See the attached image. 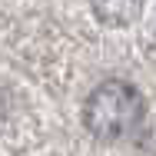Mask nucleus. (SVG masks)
<instances>
[{"label":"nucleus","mask_w":156,"mask_h":156,"mask_svg":"<svg viewBox=\"0 0 156 156\" xmlns=\"http://www.w3.org/2000/svg\"><path fill=\"white\" fill-rule=\"evenodd\" d=\"M143 116V96L126 80H103L83 103V123L96 140H123Z\"/></svg>","instance_id":"obj_1"},{"label":"nucleus","mask_w":156,"mask_h":156,"mask_svg":"<svg viewBox=\"0 0 156 156\" xmlns=\"http://www.w3.org/2000/svg\"><path fill=\"white\" fill-rule=\"evenodd\" d=\"M93 13L100 17V20H106V23H113V27H129L140 13H143V3H129V0H123V3H93Z\"/></svg>","instance_id":"obj_2"}]
</instances>
